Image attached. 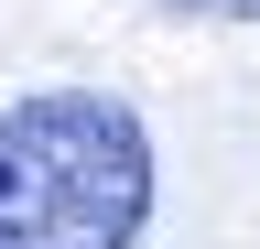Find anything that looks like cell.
Listing matches in <instances>:
<instances>
[{"label":"cell","mask_w":260,"mask_h":249,"mask_svg":"<svg viewBox=\"0 0 260 249\" xmlns=\"http://www.w3.org/2000/svg\"><path fill=\"white\" fill-rule=\"evenodd\" d=\"M162 217V141L109 87L0 98V249H141Z\"/></svg>","instance_id":"1"},{"label":"cell","mask_w":260,"mask_h":249,"mask_svg":"<svg viewBox=\"0 0 260 249\" xmlns=\"http://www.w3.org/2000/svg\"><path fill=\"white\" fill-rule=\"evenodd\" d=\"M162 11H184V22H260V0H162Z\"/></svg>","instance_id":"2"}]
</instances>
